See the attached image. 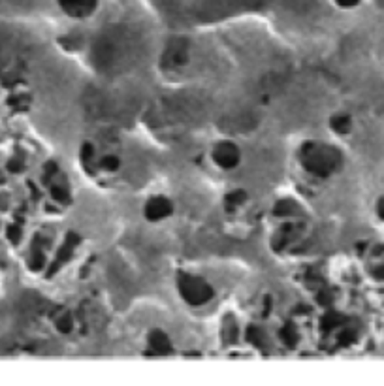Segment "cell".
Here are the masks:
<instances>
[{"label": "cell", "mask_w": 384, "mask_h": 386, "mask_svg": "<svg viewBox=\"0 0 384 386\" xmlns=\"http://www.w3.org/2000/svg\"><path fill=\"white\" fill-rule=\"evenodd\" d=\"M300 162L307 173L317 175V177H330L331 173H335L341 168L343 157L335 147L318 143V142H309L300 151Z\"/></svg>", "instance_id": "cell-1"}, {"label": "cell", "mask_w": 384, "mask_h": 386, "mask_svg": "<svg viewBox=\"0 0 384 386\" xmlns=\"http://www.w3.org/2000/svg\"><path fill=\"white\" fill-rule=\"evenodd\" d=\"M177 292L181 300L190 307H203L215 298V288L209 281L192 273L177 275Z\"/></svg>", "instance_id": "cell-2"}, {"label": "cell", "mask_w": 384, "mask_h": 386, "mask_svg": "<svg viewBox=\"0 0 384 386\" xmlns=\"http://www.w3.org/2000/svg\"><path fill=\"white\" fill-rule=\"evenodd\" d=\"M211 160L213 164L221 170H234L238 168L239 162H241V151L239 147L230 142V140H222V142H217L211 149Z\"/></svg>", "instance_id": "cell-3"}, {"label": "cell", "mask_w": 384, "mask_h": 386, "mask_svg": "<svg viewBox=\"0 0 384 386\" xmlns=\"http://www.w3.org/2000/svg\"><path fill=\"white\" fill-rule=\"evenodd\" d=\"M173 215V202L168 196H151L143 205V217L149 223H162Z\"/></svg>", "instance_id": "cell-4"}, {"label": "cell", "mask_w": 384, "mask_h": 386, "mask_svg": "<svg viewBox=\"0 0 384 386\" xmlns=\"http://www.w3.org/2000/svg\"><path fill=\"white\" fill-rule=\"evenodd\" d=\"M190 59V49L186 40H173L168 43L166 51L162 55V62L168 68H183Z\"/></svg>", "instance_id": "cell-5"}, {"label": "cell", "mask_w": 384, "mask_h": 386, "mask_svg": "<svg viewBox=\"0 0 384 386\" xmlns=\"http://www.w3.org/2000/svg\"><path fill=\"white\" fill-rule=\"evenodd\" d=\"M59 8L72 19H85L98 8V0H59Z\"/></svg>", "instance_id": "cell-6"}, {"label": "cell", "mask_w": 384, "mask_h": 386, "mask_svg": "<svg viewBox=\"0 0 384 386\" xmlns=\"http://www.w3.org/2000/svg\"><path fill=\"white\" fill-rule=\"evenodd\" d=\"M147 345L151 348V354H155V356H168V354L173 352V343L170 339V335L164 330H160V328H155V330L149 332Z\"/></svg>", "instance_id": "cell-7"}, {"label": "cell", "mask_w": 384, "mask_h": 386, "mask_svg": "<svg viewBox=\"0 0 384 386\" xmlns=\"http://www.w3.org/2000/svg\"><path fill=\"white\" fill-rule=\"evenodd\" d=\"M96 168L104 173H115L121 168V159L117 155H102L100 159H96Z\"/></svg>", "instance_id": "cell-8"}, {"label": "cell", "mask_w": 384, "mask_h": 386, "mask_svg": "<svg viewBox=\"0 0 384 386\" xmlns=\"http://www.w3.org/2000/svg\"><path fill=\"white\" fill-rule=\"evenodd\" d=\"M328 124H330V128L335 134H348L350 132V128H352V121H350L348 115H344V113L331 115L330 121H328Z\"/></svg>", "instance_id": "cell-9"}, {"label": "cell", "mask_w": 384, "mask_h": 386, "mask_svg": "<svg viewBox=\"0 0 384 386\" xmlns=\"http://www.w3.org/2000/svg\"><path fill=\"white\" fill-rule=\"evenodd\" d=\"M298 213H300V207L292 200H283L275 205V215L283 217V219H294V217H298Z\"/></svg>", "instance_id": "cell-10"}, {"label": "cell", "mask_w": 384, "mask_h": 386, "mask_svg": "<svg viewBox=\"0 0 384 386\" xmlns=\"http://www.w3.org/2000/svg\"><path fill=\"white\" fill-rule=\"evenodd\" d=\"M245 202H247V192H245V190H234V192L226 194V198H224L226 209H228V211L239 209Z\"/></svg>", "instance_id": "cell-11"}, {"label": "cell", "mask_w": 384, "mask_h": 386, "mask_svg": "<svg viewBox=\"0 0 384 386\" xmlns=\"http://www.w3.org/2000/svg\"><path fill=\"white\" fill-rule=\"evenodd\" d=\"M55 328H57L59 332H62V333L72 332V328H74V320H72V315H70V313H62L61 317H57V319H55Z\"/></svg>", "instance_id": "cell-12"}, {"label": "cell", "mask_w": 384, "mask_h": 386, "mask_svg": "<svg viewBox=\"0 0 384 386\" xmlns=\"http://www.w3.org/2000/svg\"><path fill=\"white\" fill-rule=\"evenodd\" d=\"M247 339L254 343V345H262L264 343V332L258 328V326H251L249 330H247Z\"/></svg>", "instance_id": "cell-13"}, {"label": "cell", "mask_w": 384, "mask_h": 386, "mask_svg": "<svg viewBox=\"0 0 384 386\" xmlns=\"http://www.w3.org/2000/svg\"><path fill=\"white\" fill-rule=\"evenodd\" d=\"M281 339H283L284 343H288V345H294V343L298 341V332H296L292 326H284V328L281 330Z\"/></svg>", "instance_id": "cell-14"}, {"label": "cell", "mask_w": 384, "mask_h": 386, "mask_svg": "<svg viewBox=\"0 0 384 386\" xmlns=\"http://www.w3.org/2000/svg\"><path fill=\"white\" fill-rule=\"evenodd\" d=\"M335 4L339 8H354V6L360 4V0H335Z\"/></svg>", "instance_id": "cell-15"}, {"label": "cell", "mask_w": 384, "mask_h": 386, "mask_svg": "<svg viewBox=\"0 0 384 386\" xmlns=\"http://www.w3.org/2000/svg\"><path fill=\"white\" fill-rule=\"evenodd\" d=\"M8 234H10V241H14V243L19 240V238H21V236H19V234H21V230H19L17 226H10Z\"/></svg>", "instance_id": "cell-16"}, {"label": "cell", "mask_w": 384, "mask_h": 386, "mask_svg": "<svg viewBox=\"0 0 384 386\" xmlns=\"http://www.w3.org/2000/svg\"><path fill=\"white\" fill-rule=\"evenodd\" d=\"M375 277H379V279H384V266H381L379 269H375Z\"/></svg>", "instance_id": "cell-17"}, {"label": "cell", "mask_w": 384, "mask_h": 386, "mask_svg": "<svg viewBox=\"0 0 384 386\" xmlns=\"http://www.w3.org/2000/svg\"><path fill=\"white\" fill-rule=\"evenodd\" d=\"M379 215H381V219H384V200L379 202Z\"/></svg>", "instance_id": "cell-18"}]
</instances>
